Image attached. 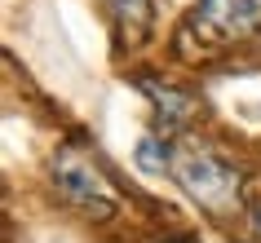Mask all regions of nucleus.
Listing matches in <instances>:
<instances>
[{"label": "nucleus", "instance_id": "nucleus-7", "mask_svg": "<svg viewBox=\"0 0 261 243\" xmlns=\"http://www.w3.org/2000/svg\"><path fill=\"white\" fill-rule=\"evenodd\" d=\"M257 230H261V208H257Z\"/></svg>", "mask_w": 261, "mask_h": 243}, {"label": "nucleus", "instance_id": "nucleus-6", "mask_svg": "<svg viewBox=\"0 0 261 243\" xmlns=\"http://www.w3.org/2000/svg\"><path fill=\"white\" fill-rule=\"evenodd\" d=\"M168 164H173V150H168L160 137H142L138 142V168L142 173H164Z\"/></svg>", "mask_w": 261, "mask_h": 243}, {"label": "nucleus", "instance_id": "nucleus-5", "mask_svg": "<svg viewBox=\"0 0 261 243\" xmlns=\"http://www.w3.org/2000/svg\"><path fill=\"white\" fill-rule=\"evenodd\" d=\"M146 84V97L155 102V111H160V128H186L191 124V115L199 111V102L195 97H186L181 89H173V84H155V80H142Z\"/></svg>", "mask_w": 261, "mask_h": 243}, {"label": "nucleus", "instance_id": "nucleus-2", "mask_svg": "<svg viewBox=\"0 0 261 243\" xmlns=\"http://www.w3.org/2000/svg\"><path fill=\"white\" fill-rule=\"evenodd\" d=\"M261 31V0H195L177 31V49L186 58L217 53Z\"/></svg>", "mask_w": 261, "mask_h": 243}, {"label": "nucleus", "instance_id": "nucleus-1", "mask_svg": "<svg viewBox=\"0 0 261 243\" xmlns=\"http://www.w3.org/2000/svg\"><path fill=\"white\" fill-rule=\"evenodd\" d=\"M168 173H173V181L213 217H226V212H234V208L244 203V195H239V190H244V173H239L226 155L208 150L204 142H191V137H186L181 146H173Z\"/></svg>", "mask_w": 261, "mask_h": 243}, {"label": "nucleus", "instance_id": "nucleus-4", "mask_svg": "<svg viewBox=\"0 0 261 243\" xmlns=\"http://www.w3.org/2000/svg\"><path fill=\"white\" fill-rule=\"evenodd\" d=\"M102 5L111 9L115 31H120L124 44H142L151 36V27H155V5L151 0H102Z\"/></svg>", "mask_w": 261, "mask_h": 243}, {"label": "nucleus", "instance_id": "nucleus-3", "mask_svg": "<svg viewBox=\"0 0 261 243\" xmlns=\"http://www.w3.org/2000/svg\"><path fill=\"white\" fill-rule=\"evenodd\" d=\"M49 177H54L58 195L67 203H75L80 212H89L93 221H107V217L120 208V190L107 181V173H102L89 155H80V150H71V146L54 155Z\"/></svg>", "mask_w": 261, "mask_h": 243}]
</instances>
